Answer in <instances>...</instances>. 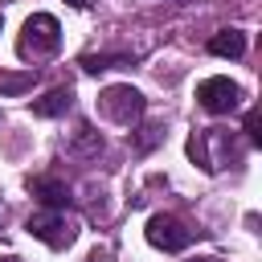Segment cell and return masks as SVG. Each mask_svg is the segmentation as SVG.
<instances>
[{"instance_id": "15", "label": "cell", "mask_w": 262, "mask_h": 262, "mask_svg": "<svg viewBox=\"0 0 262 262\" xmlns=\"http://www.w3.org/2000/svg\"><path fill=\"white\" fill-rule=\"evenodd\" d=\"M70 4H74V8H86V4H90V0H70Z\"/></svg>"}, {"instance_id": "11", "label": "cell", "mask_w": 262, "mask_h": 262, "mask_svg": "<svg viewBox=\"0 0 262 262\" xmlns=\"http://www.w3.org/2000/svg\"><path fill=\"white\" fill-rule=\"evenodd\" d=\"M188 156H192L205 172H213V160H209V131H192V139H188Z\"/></svg>"}, {"instance_id": "2", "label": "cell", "mask_w": 262, "mask_h": 262, "mask_svg": "<svg viewBox=\"0 0 262 262\" xmlns=\"http://www.w3.org/2000/svg\"><path fill=\"white\" fill-rule=\"evenodd\" d=\"M143 111H147V102H143V94H139L131 82L106 86V90L98 94V115L111 119V123H119V127H135V123L143 119Z\"/></svg>"}, {"instance_id": "16", "label": "cell", "mask_w": 262, "mask_h": 262, "mask_svg": "<svg viewBox=\"0 0 262 262\" xmlns=\"http://www.w3.org/2000/svg\"><path fill=\"white\" fill-rule=\"evenodd\" d=\"M192 262H213V258H192Z\"/></svg>"}, {"instance_id": "13", "label": "cell", "mask_w": 262, "mask_h": 262, "mask_svg": "<svg viewBox=\"0 0 262 262\" xmlns=\"http://www.w3.org/2000/svg\"><path fill=\"white\" fill-rule=\"evenodd\" d=\"M258 127H262V119H258V111H250V115H246V135H250V143H262V131H258Z\"/></svg>"}, {"instance_id": "8", "label": "cell", "mask_w": 262, "mask_h": 262, "mask_svg": "<svg viewBox=\"0 0 262 262\" xmlns=\"http://www.w3.org/2000/svg\"><path fill=\"white\" fill-rule=\"evenodd\" d=\"M74 106V90L70 86H53L49 94H41L37 102H33V115H41V119H57V115H66Z\"/></svg>"}, {"instance_id": "17", "label": "cell", "mask_w": 262, "mask_h": 262, "mask_svg": "<svg viewBox=\"0 0 262 262\" xmlns=\"http://www.w3.org/2000/svg\"><path fill=\"white\" fill-rule=\"evenodd\" d=\"M0 25H4V12H0Z\"/></svg>"}, {"instance_id": "1", "label": "cell", "mask_w": 262, "mask_h": 262, "mask_svg": "<svg viewBox=\"0 0 262 262\" xmlns=\"http://www.w3.org/2000/svg\"><path fill=\"white\" fill-rule=\"evenodd\" d=\"M57 45H61V25L49 12H33L20 29V37H16V53L25 61H41V57L57 53Z\"/></svg>"}, {"instance_id": "10", "label": "cell", "mask_w": 262, "mask_h": 262, "mask_svg": "<svg viewBox=\"0 0 262 262\" xmlns=\"http://www.w3.org/2000/svg\"><path fill=\"white\" fill-rule=\"evenodd\" d=\"M74 151H82V156H98L102 151V135L90 127V123H82L78 131H74V143H70Z\"/></svg>"}, {"instance_id": "9", "label": "cell", "mask_w": 262, "mask_h": 262, "mask_svg": "<svg viewBox=\"0 0 262 262\" xmlns=\"http://www.w3.org/2000/svg\"><path fill=\"white\" fill-rule=\"evenodd\" d=\"M86 74H98V70H115V66H131V57L127 53H86L82 61H78Z\"/></svg>"}, {"instance_id": "7", "label": "cell", "mask_w": 262, "mask_h": 262, "mask_svg": "<svg viewBox=\"0 0 262 262\" xmlns=\"http://www.w3.org/2000/svg\"><path fill=\"white\" fill-rule=\"evenodd\" d=\"M209 53L237 61V57L246 53V33H242V29H221V33H213V37H209Z\"/></svg>"}, {"instance_id": "14", "label": "cell", "mask_w": 262, "mask_h": 262, "mask_svg": "<svg viewBox=\"0 0 262 262\" xmlns=\"http://www.w3.org/2000/svg\"><path fill=\"white\" fill-rule=\"evenodd\" d=\"M0 262H25V258H16V254H4V258H0Z\"/></svg>"}, {"instance_id": "6", "label": "cell", "mask_w": 262, "mask_h": 262, "mask_svg": "<svg viewBox=\"0 0 262 262\" xmlns=\"http://www.w3.org/2000/svg\"><path fill=\"white\" fill-rule=\"evenodd\" d=\"M29 192H33L45 209H57V213H66V205L74 201V196H70V184H61L57 176H33V180H29Z\"/></svg>"}, {"instance_id": "4", "label": "cell", "mask_w": 262, "mask_h": 262, "mask_svg": "<svg viewBox=\"0 0 262 262\" xmlns=\"http://www.w3.org/2000/svg\"><path fill=\"white\" fill-rule=\"evenodd\" d=\"M196 102L209 111V115H229L242 106V86L229 82V78H205L196 86Z\"/></svg>"}, {"instance_id": "5", "label": "cell", "mask_w": 262, "mask_h": 262, "mask_svg": "<svg viewBox=\"0 0 262 262\" xmlns=\"http://www.w3.org/2000/svg\"><path fill=\"white\" fill-rule=\"evenodd\" d=\"M147 242H151L156 250H164V254H176V250H184V246L192 242V229H188L180 217H172V213H156V217L147 221Z\"/></svg>"}, {"instance_id": "12", "label": "cell", "mask_w": 262, "mask_h": 262, "mask_svg": "<svg viewBox=\"0 0 262 262\" xmlns=\"http://www.w3.org/2000/svg\"><path fill=\"white\" fill-rule=\"evenodd\" d=\"M37 82V74H0V94H25L29 86Z\"/></svg>"}, {"instance_id": "3", "label": "cell", "mask_w": 262, "mask_h": 262, "mask_svg": "<svg viewBox=\"0 0 262 262\" xmlns=\"http://www.w3.org/2000/svg\"><path fill=\"white\" fill-rule=\"evenodd\" d=\"M25 229H29L37 242H45L49 250H66V246H74V237H78V221H70V217L57 213V209L33 213V217L25 221Z\"/></svg>"}]
</instances>
